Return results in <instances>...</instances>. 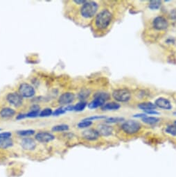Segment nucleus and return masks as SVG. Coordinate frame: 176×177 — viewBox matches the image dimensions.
<instances>
[{"label": "nucleus", "instance_id": "5701e85b", "mask_svg": "<svg viewBox=\"0 0 176 177\" xmlns=\"http://www.w3.org/2000/svg\"><path fill=\"white\" fill-rule=\"evenodd\" d=\"M161 4H162V1H158V0H153V1H150L148 7L151 10H158L160 8Z\"/></svg>", "mask_w": 176, "mask_h": 177}, {"label": "nucleus", "instance_id": "473e14b6", "mask_svg": "<svg viewBox=\"0 0 176 177\" xmlns=\"http://www.w3.org/2000/svg\"><path fill=\"white\" fill-rule=\"evenodd\" d=\"M145 113L146 115H159L160 114V112L156 111L155 110H146Z\"/></svg>", "mask_w": 176, "mask_h": 177}, {"label": "nucleus", "instance_id": "4c0bfd02", "mask_svg": "<svg viewBox=\"0 0 176 177\" xmlns=\"http://www.w3.org/2000/svg\"><path fill=\"white\" fill-rule=\"evenodd\" d=\"M1 129H0V131H1Z\"/></svg>", "mask_w": 176, "mask_h": 177}, {"label": "nucleus", "instance_id": "c756f323", "mask_svg": "<svg viewBox=\"0 0 176 177\" xmlns=\"http://www.w3.org/2000/svg\"><path fill=\"white\" fill-rule=\"evenodd\" d=\"M66 112L67 110H65V108L60 107L59 108H58V109H56L55 111L53 112V115L54 116H58V115H60L65 113Z\"/></svg>", "mask_w": 176, "mask_h": 177}, {"label": "nucleus", "instance_id": "f257e3e1", "mask_svg": "<svg viewBox=\"0 0 176 177\" xmlns=\"http://www.w3.org/2000/svg\"><path fill=\"white\" fill-rule=\"evenodd\" d=\"M112 13L108 10H103L97 14L95 18V26L99 30L108 28L112 21Z\"/></svg>", "mask_w": 176, "mask_h": 177}, {"label": "nucleus", "instance_id": "9d476101", "mask_svg": "<svg viewBox=\"0 0 176 177\" xmlns=\"http://www.w3.org/2000/svg\"><path fill=\"white\" fill-rule=\"evenodd\" d=\"M35 138L37 141L42 143H47L53 141L55 139V136L49 132H39L35 135Z\"/></svg>", "mask_w": 176, "mask_h": 177}, {"label": "nucleus", "instance_id": "9b49d317", "mask_svg": "<svg viewBox=\"0 0 176 177\" xmlns=\"http://www.w3.org/2000/svg\"><path fill=\"white\" fill-rule=\"evenodd\" d=\"M155 105L156 106V107L162 108V109L167 110L172 109V105H171V101L164 97L158 98L155 101Z\"/></svg>", "mask_w": 176, "mask_h": 177}, {"label": "nucleus", "instance_id": "0eeeda50", "mask_svg": "<svg viewBox=\"0 0 176 177\" xmlns=\"http://www.w3.org/2000/svg\"><path fill=\"white\" fill-rule=\"evenodd\" d=\"M153 26L158 31L165 30L168 28L169 22L166 19L162 16H158L153 21Z\"/></svg>", "mask_w": 176, "mask_h": 177}, {"label": "nucleus", "instance_id": "20e7f679", "mask_svg": "<svg viewBox=\"0 0 176 177\" xmlns=\"http://www.w3.org/2000/svg\"><path fill=\"white\" fill-rule=\"evenodd\" d=\"M112 97L119 102H126L131 98V93L126 88L117 89L112 93Z\"/></svg>", "mask_w": 176, "mask_h": 177}, {"label": "nucleus", "instance_id": "2f4dec72", "mask_svg": "<svg viewBox=\"0 0 176 177\" xmlns=\"http://www.w3.org/2000/svg\"><path fill=\"white\" fill-rule=\"evenodd\" d=\"M11 135H12V133L10 132H8V131H6V132L0 133V139L10 138Z\"/></svg>", "mask_w": 176, "mask_h": 177}, {"label": "nucleus", "instance_id": "a878e982", "mask_svg": "<svg viewBox=\"0 0 176 177\" xmlns=\"http://www.w3.org/2000/svg\"><path fill=\"white\" fill-rule=\"evenodd\" d=\"M92 124V121H88L86 120H83L77 124V126L79 129H86L89 127Z\"/></svg>", "mask_w": 176, "mask_h": 177}, {"label": "nucleus", "instance_id": "a211bd4d", "mask_svg": "<svg viewBox=\"0 0 176 177\" xmlns=\"http://www.w3.org/2000/svg\"><path fill=\"white\" fill-rule=\"evenodd\" d=\"M13 145V141L12 139H0V149H6L11 147Z\"/></svg>", "mask_w": 176, "mask_h": 177}, {"label": "nucleus", "instance_id": "c9c22d12", "mask_svg": "<svg viewBox=\"0 0 176 177\" xmlns=\"http://www.w3.org/2000/svg\"><path fill=\"white\" fill-rule=\"evenodd\" d=\"M87 1H85V0H81V1H80V0H77V1H74V2L77 4H84L85 2H86Z\"/></svg>", "mask_w": 176, "mask_h": 177}, {"label": "nucleus", "instance_id": "6e6552de", "mask_svg": "<svg viewBox=\"0 0 176 177\" xmlns=\"http://www.w3.org/2000/svg\"><path fill=\"white\" fill-rule=\"evenodd\" d=\"M20 145L24 150L26 151H33L37 147V143L35 140L31 137H24L20 142Z\"/></svg>", "mask_w": 176, "mask_h": 177}, {"label": "nucleus", "instance_id": "f3484780", "mask_svg": "<svg viewBox=\"0 0 176 177\" xmlns=\"http://www.w3.org/2000/svg\"><path fill=\"white\" fill-rule=\"evenodd\" d=\"M138 108H140L141 110H143L144 111L148 110H155L157 108L155 104L152 102H143V103L138 104Z\"/></svg>", "mask_w": 176, "mask_h": 177}, {"label": "nucleus", "instance_id": "6ab92c4d", "mask_svg": "<svg viewBox=\"0 0 176 177\" xmlns=\"http://www.w3.org/2000/svg\"><path fill=\"white\" fill-rule=\"evenodd\" d=\"M160 118H156V117H148L146 116L145 118H142V121H143L144 123L147 124H155L156 123L160 122Z\"/></svg>", "mask_w": 176, "mask_h": 177}, {"label": "nucleus", "instance_id": "e433bc0d", "mask_svg": "<svg viewBox=\"0 0 176 177\" xmlns=\"http://www.w3.org/2000/svg\"><path fill=\"white\" fill-rule=\"evenodd\" d=\"M174 125H175V126H176V120L174 122Z\"/></svg>", "mask_w": 176, "mask_h": 177}, {"label": "nucleus", "instance_id": "39448f33", "mask_svg": "<svg viewBox=\"0 0 176 177\" xmlns=\"http://www.w3.org/2000/svg\"><path fill=\"white\" fill-rule=\"evenodd\" d=\"M19 93L22 97L30 98L35 95V91L32 85L26 83H23L19 87Z\"/></svg>", "mask_w": 176, "mask_h": 177}, {"label": "nucleus", "instance_id": "f704fd0d", "mask_svg": "<svg viewBox=\"0 0 176 177\" xmlns=\"http://www.w3.org/2000/svg\"><path fill=\"white\" fill-rule=\"evenodd\" d=\"M26 118V114H20L17 116V120H22V119H24Z\"/></svg>", "mask_w": 176, "mask_h": 177}, {"label": "nucleus", "instance_id": "4be33fe9", "mask_svg": "<svg viewBox=\"0 0 176 177\" xmlns=\"http://www.w3.org/2000/svg\"><path fill=\"white\" fill-rule=\"evenodd\" d=\"M35 131L34 130H32V129H26V130H21L17 131V133H18V135H20V136L28 137L30 136V135L35 134Z\"/></svg>", "mask_w": 176, "mask_h": 177}, {"label": "nucleus", "instance_id": "7ed1b4c3", "mask_svg": "<svg viewBox=\"0 0 176 177\" xmlns=\"http://www.w3.org/2000/svg\"><path fill=\"white\" fill-rule=\"evenodd\" d=\"M142 128L139 122L135 120L125 121L121 124V129L123 132L128 135H134L137 133Z\"/></svg>", "mask_w": 176, "mask_h": 177}, {"label": "nucleus", "instance_id": "ddd939ff", "mask_svg": "<svg viewBox=\"0 0 176 177\" xmlns=\"http://www.w3.org/2000/svg\"><path fill=\"white\" fill-rule=\"evenodd\" d=\"M96 130L98 131V132L100 134V135H102V136H105V137L110 136V135H112V133L113 132L112 127L109 126V125H106V124L98 125V128Z\"/></svg>", "mask_w": 176, "mask_h": 177}, {"label": "nucleus", "instance_id": "f03ea898", "mask_svg": "<svg viewBox=\"0 0 176 177\" xmlns=\"http://www.w3.org/2000/svg\"><path fill=\"white\" fill-rule=\"evenodd\" d=\"M98 8V4L93 1H87L83 4L80 10L81 16L85 19L93 18L97 12Z\"/></svg>", "mask_w": 176, "mask_h": 177}, {"label": "nucleus", "instance_id": "72a5a7b5", "mask_svg": "<svg viewBox=\"0 0 176 177\" xmlns=\"http://www.w3.org/2000/svg\"><path fill=\"white\" fill-rule=\"evenodd\" d=\"M147 116V115L146 113H139V114H136V115H133V118H141L142 119L145 118V117Z\"/></svg>", "mask_w": 176, "mask_h": 177}, {"label": "nucleus", "instance_id": "c85d7f7f", "mask_svg": "<svg viewBox=\"0 0 176 177\" xmlns=\"http://www.w3.org/2000/svg\"><path fill=\"white\" fill-rule=\"evenodd\" d=\"M94 97H99L104 99L105 101H107L110 98V95L106 93H97L94 95Z\"/></svg>", "mask_w": 176, "mask_h": 177}, {"label": "nucleus", "instance_id": "4468645a", "mask_svg": "<svg viewBox=\"0 0 176 177\" xmlns=\"http://www.w3.org/2000/svg\"><path fill=\"white\" fill-rule=\"evenodd\" d=\"M106 101L99 97H95V99L88 104V108L89 109H95L98 107H102Z\"/></svg>", "mask_w": 176, "mask_h": 177}, {"label": "nucleus", "instance_id": "bb28decb", "mask_svg": "<svg viewBox=\"0 0 176 177\" xmlns=\"http://www.w3.org/2000/svg\"><path fill=\"white\" fill-rule=\"evenodd\" d=\"M53 114V111H52V110L51 108H45V109H44L42 110L40 112V116L42 117V118H45V117H49L50 115H51Z\"/></svg>", "mask_w": 176, "mask_h": 177}, {"label": "nucleus", "instance_id": "b1692460", "mask_svg": "<svg viewBox=\"0 0 176 177\" xmlns=\"http://www.w3.org/2000/svg\"><path fill=\"white\" fill-rule=\"evenodd\" d=\"M87 104V102L84 101H81L80 102H78V104H76V105L74 106V110L77 112L83 111V110L85 108V107H86Z\"/></svg>", "mask_w": 176, "mask_h": 177}, {"label": "nucleus", "instance_id": "dca6fc26", "mask_svg": "<svg viewBox=\"0 0 176 177\" xmlns=\"http://www.w3.org/2000/svg\"><path fill=\"white\" fill-rule=\"evenodd\" d=\"M120 104L116 102H110V103L105 104L101 107L103 110H117L120 108Z\"/></svg>", "mask_w": 176, "mask_h": 177}, {"label": "nucleus", "instance_id": "7c9ffc66", "mask_svg": "<svg viewBox=\"0 0 176 177\" xmlns=\"http://www.w3.org/2000/svg\"><path fill=\"white\" fill-rule=\"evenodd\" d=\"M101 119H106V116H102V115H94L92 117H89V118H85V120H88V121H93V120H101Z\"/></svg>", "mask_w": 176, "mask_h": 177}, {"label": "nucleus", "instance_id": "cd10ccee", "mask_svg": "<svg viewBox=\"0 0 176 177\" xmlns=\"http://www.w3.org/2000/svg\"><path fill=\"white\" fill-rule=\"evenodd\" d=\"M40 110H31L30 112L26 113V118H34L37 116H40Z\"/></svg>", "mask_w": 176, "mask_h": 177}, {"label": "nucleus", "instance_id": "2eb2a0df", "mask_svg": "<svg viewBox=\"0 0 176 177\" xmlns=\"http://www.w3.org/2000/svg\"><path fill=\"white\" fill-rule=\"evenodd\" d=\"M15 114V111L10 108H4L0 110V116L3 118H11Z\"/></svg>", "mask_w": 176, "mask_h": 177}, {"label": "nucleus", "instance_id": "423d86ee", "mask_svg": "<svg viewBox=\"0 0 176 177\" xmlns=\"http://www.w3.org/2000/svg\"><path fill=\"white\" fill-rule=\"evenodd\" d=\"M6 100L8 103L17 108L20 107L23 104V97L18 93H8L6 96Z\"/></svg>", "mask_w": 176, "mask_h": 177}, {"label": "nucleus", "instance_id": "f8f14e48", "mask_svg": "<svg viewBox=\"0 0 176 177\" xmlns=\"http://www.w3.org/2000/svg\"><path fill=\"white\" fill-rule=\"evenodd\" d=\"M75 99V95L72 93H65L60 96L58 99V103L60 105L72 104Z\"/></svg>", "mask_w": 176, "mask_h": 177}, {"label": "nucleus", "instance_id": "393cba45", "mask_svg": "<svg viewBox=\"0 0 176 177\" xmlns=\"http://www.w3.org/2000/svg\"><path fill=\"white\" fill-rule=\"evenodd\" d=\"M165 132L172 136L176 137V126L175 125H169L165 129Z\"/></svg>", "mask_w": 176, "mask_h": 177}, {"label": "nucleus", "instance_id": "aec40b11", "mask_svg": "<svg viewBox=\"0 0 176 177\" xmlns=\"http://www.w3.org/2000/svg\"><path fill=\"white\" fill-rule=\"evenodd\" d=\"M70 127L67 124H58L53 126L52 131L54 132H62V131H67L69 130Z\"/></svg>", "mask_w": 176, "mask_h": 177}, {"label": "nucleus", "instance_id": "412c9836", "mask_svg": "<svg viewBox=\"0 0 176 177\" xmlns=\"http://www.w3.org/2000/svg\"><path fill=\"white\" fill-rule=\"evenodd\" d=\"M123 118H119V117H112V118H106L105 120V122L106 124H115V123L121 122L124 121Z\"/></svg>", "mask_w": 176, "mask_h": 177}, {"label": "nucleus", "instance_id": "1a4fd4ad", "mask_svg": "<svg viewBox=\"0 0 176 177\" xmlns=\"http://www.w3.org/2000/svg\"><path fill=\"white\" fill-rule=\"evenodd\" d=\"M82 137L86 140L94 141L98 139V137H100V134L96 129H89L83 131Z\"/></svg>", "mask_w": 176, "mask_h": 177}]
</instances>
